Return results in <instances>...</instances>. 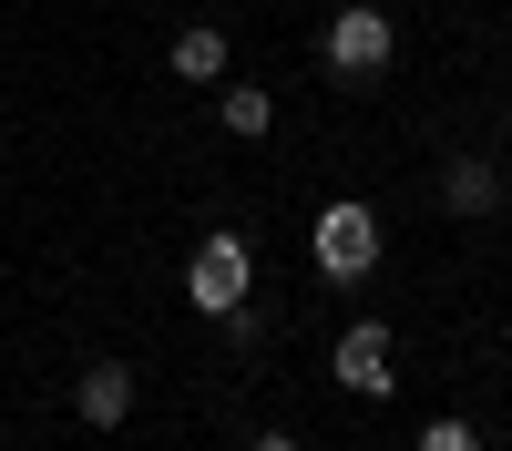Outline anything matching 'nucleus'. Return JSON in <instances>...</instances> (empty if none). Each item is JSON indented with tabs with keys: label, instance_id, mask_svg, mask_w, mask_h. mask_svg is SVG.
Here are the masks:
<instances>
[{
	"label": "nucleus",
	"instance_id": "7",
	"mask_svg": "<svg viewBox=\"0 0 512 451\" xmlns=\"http://www.w3.org/2000/svg\"><path fill=\"white\" fill-rule=\"evenodd\" d=\"M175 72H185V82H216V72H226V31H216V21H185V31H175Z\"/></svg>",
	"mask_w": 512,
	"mask_h": 451
},
{
	"label": "nucleus",
	"instance_id": "10",
	"mask_svg": "<svg viewBox=\"0 0 512 451\" xmlns=\"http://www.w3.org/2000/svg\"><path fill=\"white\" fill-rule=\"evenodd\" d=\"M246 451H297V441H287V431H256V441H246Z\"/></svg>",
	"mask_w": 512,
	"mask_h": 451
},
{
	"label": "nucleus",
	"instance_id": "2",
	"mask_svg": "<svg viewBox=\"0 0 512 451\" xmlns=\"http://www.w3.org/2000/svg\"><path fill=\"white\" fill-rule=\"evenodd\" d=\"M308 257L328 267V287H359L379 267V216H369V205H328V216L308 226Z\"/></svg>",
	"mask_w": 512,
	"mask_h": 451
},
{
	"label": "nucleus",
	"instance_id": "9",
	"mask_svg": "<svg viewBox=\"0 0 512 451\" xmlns=\"http://www.w3.org/2000/svg\"><path fill=\"white\" fill-rule=\"evenodd\" d=\"M420 451H482V431H472V421H431V431H420Z\"/></svg>",
	"mask_w": 512,
	"mask_h": 451
},
{
	"label": "nucleus",
	"instance_id": "4",
	"mask_svg": "<svg viewBox=\"0 0 512 451\" xmlns=\"http://www.w3.org/2000/svg\"><path fill=\"white\" fill-rule=\"evenodd\" d=\"M72 410H82V431H123V421H134V369H123V359H82Z\"/></svg>",
	"mask_w": 512,
	"mask_h": 451
},
{
	"label": "nucleus",
	"instance_id": "3",
	"mask_svg": "<svg viewBox=\"0 0 512 451\" xmlns=\"http://www.w3.org/2000/svg\"><path fill=\"white\" fill-rule=\"evenodd\" d=\"M318 62H328V72H379V62H390V11H369V0H349V11L328 21Z\"/></svg>",
	"mask_w": 512,
	"mask_h": 451
},
{
	"label": "nucleus",
	"instance_id": "6",
	"mask_svg": "<svg viewBox=\"0 0 512 451\" xmlns=\"http://www.w3.org/2000/svg\"><path fill=\"white\" fill-rule=\"evenodd\" d=\"M441 205H451V216H492V205H502L492 164H482V154H451V164H441Z\"/></svg>",
	"mask_w": 512,
	"mask_h": 451
},
{
	"label": "nucleus",
	"instance_id": "1",
	"mask_svg": "<svg viewBox=\"0 0 512 451\" xmlns=\"http://www.w3.org/2000/svg\"><path fill=\"white\" fill-rule=\"evenodd\" d=\"M246 277H256V246H246L236 226H216V236L195 246V267H185V298H195L205 318H236V308H246Z\"/></svg>",
	"mask_w": 512,
	"mask_h": 451
},
{
	"label": "nucleus",
	"instance_id": "5",
	"mask_svg": "<svg viewBox=\"0 0 512 451\" xmlns=\"http://www.w3.org/2000/svg\"><path fill=\"white\" fill-rule=\"evenodd\" d=\"M328 369H338V380H349V390H390V328H379V318H359V328H338V339H328Z\"/></svg>",
	"mask_w": 512,
	"mask_h": 451
},
{
	"label": "nucleus",
	"instance_id": "8",
	"mask_svg": "<svg viewBox=\"0 0 512 451\" xmlns=\"http://www.w3.org/2000/svg\"><path fill=\"white\" fill-rule=\"evenodd\" d=\"M216 123H226V134H236V144H256V134H267V123H277V103H267V93H256V82H236V93L216 103Z\"/></svg>",
	"mask_w": 512,
	"mask_h": 451
}]
</instances>
